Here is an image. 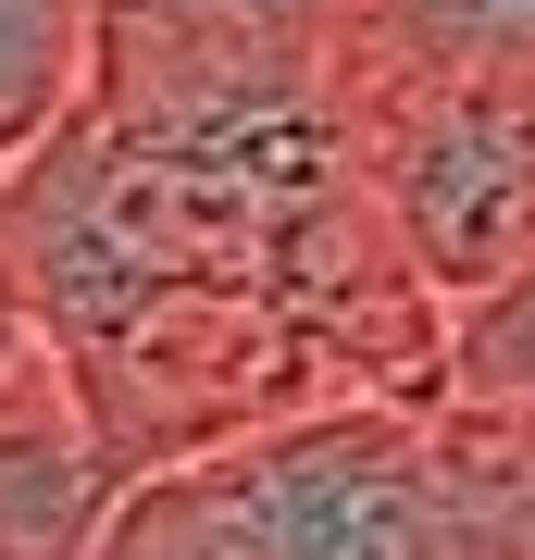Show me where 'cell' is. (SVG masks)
<instances>
[{"label": "cell", "mask_w": 535, "mask_h": 560, "mask_svg": "<svg viewBox=\"0 0 535 560\" xmlns=\"http://www.w3.org/2000/svg\"><path fill=\"white\" fill-rule=\"evenodd\" d=\"M0 237H13V175H0Z\"/></svg>", "instance_id": "cell-10"}, {"label": "cell", "mask_w": 535, "mask_h": 560, "mask_svg": "<svg viewBox=\"0 0 535 560\" xmlns=\"http://www.w3.org/2000/svg\"><path fill=\"white\" fill-rule=\"evenodd\" d=\"M386 62H437V75H535V0H386Z\"/></svg>", "instance_id": "cell-6"}, {"label": "cell", "mask_w": 535, "mask_h": 560, "mask_svg": "<svg viewBox=\"0 0 535 560\" xmlns=\"http://www.w3.org/2000/svg\"><path fill=\"white\" fill-rule=\"evenodd\" d=\"M100 88V0H0V175H25Z\"/></svg>", "instance_id": "cell-4"}, {"label": "cell", "mask_w": 535, "mask_h": 560, "mask_svg": "<svg viewBox=\"0 0 535 560\" xmlns=\"http://www.w3.org/2000/svg\"><path fill=\"white\" fill-rule=\"evenodd\" d=\"M88 560H224V536H212V511L187 499V474L162 460V474H138L113 499V523H100Z\"/></svg>", "instance_id": "cell-7"}, {"label": "cell", "mask_w": 535, "mask_h": 560, "mask_svg": "<svg viewBox=\"0 0 535 560\" xmlns=\"http://www.w3.org/2000/svg\"><path fill=\"white\" fill-rule=\"evenodd\" d=\"M224 560H461L423 399H312L175 460Z\"/></svg>", "instance_id": "cell-1"}, {"label": "cell", "mask_w": 535, "mask_h": 560, "mask_svg": "<svg viewBox=\"0 0 535 560\" xmlns=\"http://www.w3.org/2000/svg\"><path fill=\"white\" fill-rule=\"evenodd\" d=\"M437 399H461V411H535V261L449 312V386Z\"/></svg>", "instance_id": "cell-5"}, {"label": "cell", "mask_w": 535, "mask_h": 560, "mask_svg": "<svg viewBox=\"0 0 535 560\" xmlns=\"http://www.w3.org/2000/svg\"><path fill=\"white\" fill-rule=\"evenodd\" d=\"M523 423V536H535V411H511Z\"/></svg>", "instance_id": "cell-9"}, {"label": "cell", "mask_w": 535, "mask_h": 560, "mask_svg": "<svg viewBox=\"0 0 535 560\" xmlns=\"http://www.w3.org/2000/svg\"><path fill=\"white\" fill-rule=\"evenodd\" d=\"M361 175L437 300H486L535 261V75H437L386 62L361 88Z\"/></svg>", "instance_id": "cell-2"}, {"label": "cell", "mask_w": 535, "mask_h": 560, "mask_svg": "<svg viewBox=\"0 0 535 560\" xmlns=\"http://www.w3.org/2000/svg\"><path fill=\"white\" fill-rule=\"evenodd\" d=\"M125 486L138 474L113 460L88 386L62 374V349H50L38 374L0 399V560H88Z\"/></svg>", "instance_id": "cell-3"}, {"label": "cell", "mask_w": 535, "mask_h": 560, "mask_svg": "<svg viewBox=\"0 0 535 560\" xmlns=\"http://www.w3.org/2000/svg\"><path fill=\"white\" fill-rule=\"evenodd\" d=\"M38 361H50V312H38V275L13 261V237H0V399H13Z\"/></svg>", "instance_id": "cell-8"}]
</instances>
